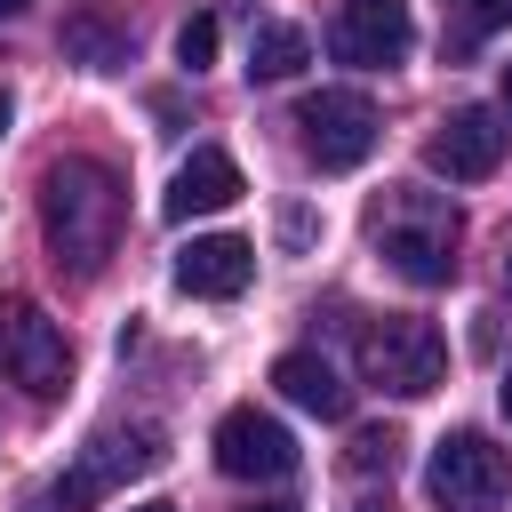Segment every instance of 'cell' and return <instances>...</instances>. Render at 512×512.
Wrapping results in <instances>:
<instances>
[{"label":"cell","mask_w":512,"mask_h":512,"mask_svg":"<svg viewBox=\"0 0 512 512\" xmlns=\"http://www.w3.org/2000/svg\"><path fill=\"white\" fill-rule=\"evenodd\" d=\"M120 216H128V192H120V176L104 160H88V152L48 160V176H40V240H48L56 272L96 280L104 256L120 248Z\"/></svg>","instance_id":"6da1fadb"},{"label":"cell","mask_w":512,"mask_h":512,"mask_svg":"<svg viewBox=\"0 0 512 512\" xmlns=\"http://www.w3.org/2000/svg\"><path fill=\"white\" fill-rule=\"evenodd\" d=\"M368 232H376V256L400 280H416V288H440L456 272V208L440 192H424V184L384 192L376 216H368Z\"/></svg>","instance_id":"7a4b0ae2"},{"label":"cell","mask_w":512,"mask_h":512,"mask_svg":"<svg viewBox=\"0 0 512 512\" xmlns=\"http://www.w3.org/2000/svg\"><path fill=\"white\" fill-rule=\"evenodd\" d=\"M512 488V456L488 440V432H448L424 464V496L440 512H496Z\"/></svg>","instance_id":"3957f363"},{"label":"cell","mask_w":512,"mask_h":512,"mask_svg":"<svg viewBox=\"0 0 512 512\" xmlns=\"http://www.w3.org/2000/svg\"><path fill=\"white\" fill-rule=\"evenodd\" d=\"M0 376L24 384L32 400H56L72 376V336L32 296H0Z\"/></svg>","instance_id":"277c9868"},{"label":"cell","mask_w":512,"mask_h":512,"mask_svg":"<svg viewBox=\"0 0 512 512\" xmlns=\"http://www.w3.org/2000/svg\"><path fill=\"white\" fill-rule=\"evenodd\" d=\"M296 128H304V160H312L320 176L360 168V160L376 152V136H384V120H376V104H368L360 88H320V96H304V104H296Z\"/></svg>","instance_id":"5b68a950"},{"label":"cell","mask_w":512,"mask_h":512,"mask_svg":"<svg viewBox=\"0 0 512 512\" xmlns=\"http://www.w3.org/2000/svg\"><path fill=\"white\" fill-rule=\"evenodd\" d=\"M360 368H368V384H384L392 400H424V392H440V376H448V344H440L432 320H376V328L360 336Z\"/></svg>","instance_id":"8992f818"},{"label":"cell","mask_w":512,"mask_h":512,"mask_svg":"<svg viewBox=\"0 0 512 512\" xmlns=\"http://www.w3.org/2000/svg\"><path fill=\"white\" fill-rule=\"evenodd\" d=\"M152 464H160V432H152V424H136V432H96V440L80 448V464L56 480V504L80 512V504H96L104 488H120V480H136V472H152Z\"/></svg>","instance_id":"52a82bcc"},{"label":"cell","mask_w":512,"mask_h":512,"mask_svg":"<svg viewBox=\"0 0 512 512\" xmlns=\"http://www.w3.org/2000/svg\"><path fill=\"white\" fill-rule=\"evenodd\" d=\"M216 464L232 480H288L296 472V432L264 408H224L216 416Z\"/></svg>","instance_id":"ba28073f"},{"label":"cell","mask_w":512,"mask_h":512,"mask_svg":"<svg viewBox=\"0 0 512 512\" xmlns=\"http://www.w3.org/2000/svg\"><path fill=\"white\" fill-rule=\"evenodd\" d=\"M504 144H512V128L488 112V104H456L440 128H432V144H424V160L448 176V184H480V176H496V160H504Z\"/></svg>","instance_id":"9c48e42d"},{"label":"cell","mask_w":512,"mask_h":512,"mask_svg":"<svg viewBox=\"0 0 512 512\" xmlns=\"http://www.w3.org/2000/svg\"><path fill=\"white\" fill-rule=\"evenodd\" d=\"M408 40H416L408 0H344V8H336V24H328L336 64H360V72L400 64V56H408Z\"/></svg>","instance_id":"30bf717a"},{"label":"cell","mask_w":512,"mask_h":512,"mask_svg":"<svg viewBox=\"0 0 512 512\" xmlns=\"http://www.w3.org/2000/svg\"><path fill=\"white\" fill-rule=\"evenodd\" d=\"M248 184H240V160L224 152V144H200L184 168H176V184H168V224H192V216H216V208H232Z\"/></svg>","instance_id":"8fae6325"},{"label":"cell","mask_w":512,"mask_h":512,"mask_svg":"<svg viewBox=\"0 0 512 512\" xmlns=\"http://www.w3.org/2000/svg\"><path fill=\"white\" fill-rule=\"evenodd\" d=\"M256 280V248L240 232H200L192 248H176V288L184 296H240Z\"/></svg>","instance_id":"7c38bea8"},{"label":"cell","mask_w":512,"mask_h":512,"mask_svg":"<svg viewBox=\"0 0 512 512\" xmlns=\"http://www.w3.org/2000/svg\"><path fill=\"white\" fill-rule=\"evenodd\" d=\"M272 384H280L288 408H304V416H320V424L352 416V384H344L320 352H280V360H272Z\"/></svg>","instance_id":"4fadbf2b"},{"label":"cell","mask_w":512,"mask_h":512,"mask_svg":"<svg viewBox=\"0 0 512 512\" xmlns=\"http://www.w3.org/2000/svg\"><path fill=\"white\" fill-rule=\"evenodd\" d=\"M64 56L80 72H120L128 64V32H112L96 8H80V16H64Z\"/></svg>","instance_id":"5bb4252c"},{"label":"cell","mask_w":512,"mask_h":512,"mask_svg":"<svg viewBox=\"0 0 512 512\" xmlns=\"http://www.w3.org/2000/svg\"><path fill=\"white\" fill-rule=\"evenodd\" d=\"M304 56H312L304 24H256L248 32V80H288V72H304Z\"/></svg>","instance_id":"9a60e30c"},{"label":"cell","mask_w":512,"mask_h":512,"mask_svg":"<svg viewBox=\"0 0 512 512\" xmlns=\"http://www.w3.org/2000/svg\"><path fill=\"white\" fill-rule=\"evenodd\" d=\"M176 64H184V72L216 64V16H184V24H176Z\"/></svg>","instance_id":"2e32d148"},{"label":"cell","mask_w":512,"mask_h":512,"mask_svg":"<svg viewBox=\"0 0 512 512\" xmlns=\"http://www.w3.org/2000/svg\"><path fill=\"white\" fill-rule=\"evenodd\" d=\"M392 464H400V432L368 424V432L352 440V472H384V480H392Z\"/></svg>","instance_id":"e0dca14e"},{"label":"cell","mask_w":512,"mask_h":512,"mask_svg":"<svg viewBox=\"0 0 512 512\" xmlns=\"http://www.w3.org/2000/svg\"><path fill=\"white\" fill-rule=\"evenodd\" d=\"M512 24V0H464V32H504Z\"/></svg>","instance_id":"ac0fdd59"},{"label":"cell","mask_w":512,"mask_h":512,"mask_svg":"<svg viewBox=\"0 0 512 512\" xmlns=\"http://www.w3.org/2000/svg\"><path fill=\"white\" fill-rule=\"evenodd\" d=\"M280 240H288V248H304V240H312V216H304V208H288V216H280Z\"/></svg>","instance_id":"d6986e66"},{"label":"cell","mask_w":512,"mask_h":512,"mask_svg":"<svg viewBox=\"0 0 512 512\" xmlns=\"http://www.w3.org/2000/svg\"><path fill=\"white\" fill-rule=\"evenodd\" d=\"M504 128H512V64H504Z\"/></svg>","instance_id":"ffe728a7"},{"label":"cell","mask_w":512,"mask_h":512,"mask_svg":"<svg viewBox=\"0 0 512 512\" xmlns=\"http://www.w3.org/2000/svg\"><path fill=\"white\" fill-rule=\"evenodd\" d=\"M24 8H32V0H0V16H24Z\"/></svg>","instance_id":"44dd1931"},{"label":"cell","mask_w":512,"mask_h":512,"mask_svg":"<svg viewBox=\"0 0 512 512\" xmlns=\"http://www.w3.org/2000/svg\"><path fill=\"white\" fill-rule=\"evenodd\" d=\"M0 136H8V88H0Z\"/></svg>","instance_id":"7402d4cb"},{"label":"cell","mask_w":512,"mask_h":512,"mask_svg":"<svg viewBox=\"0 0 512 512\" xmlns=\"http://www.w3.org/2000/svg\"><path fill=\"white\" fill-rule=\"evenodd\" d=\"M504 296H512V256H504Z\"/></svg>","instance_id":"603a6c76"},{"label":"cell","mask_w":512,"mask_h":512,"mask_svg":"<svg viewBox=\"0 0 512 512\" xmlns=\"http://www.w3.org/2000/svg\"><path fill=\"white\" fill-rule=\"evenodd\" d=\"M504 416H512V376H504Z\"/></svg>","instance_id":"cb8c5ba5"},{"label":"cell","mask_w":512,"mask_h":512,"mask_svg":"<svg viewBox=\"0 0 512 512\" xmlns=\"http://www.w3.org/2000/svg\"><path fill=\"white\" fill-rule=\"evenodd\" d=\"M256 512H296V504H256Z\"/></svg>","instance_id":"d4e9b609"},{"label":"cell","mask_w":512,"mask_h":512,"mask_svg":"<svg viewBox=\"0 0 512 512\" xmlns=\"http://www.w3.org/2000/svg\"><path fill=\"white\" fill-rule=\"evenodd\" d=\"M136 512H176V504H136Z\"/></svg>","instance_id":"484cf974"}]
</instances>
